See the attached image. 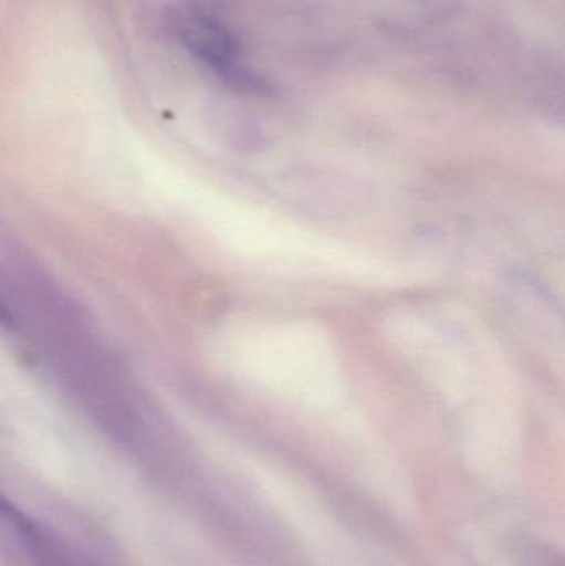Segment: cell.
<instances>
[{
    "label": "cell",
    "mask_w": 565,
    "mask_h": 566,
    "mask_svg": "<svg viewBox=\"0 0 565 566\" xmlns=\"http://www.w3.org/2000/svg\"><path fill=\"white\" fill-rule=\"evenodd\" d=\"M168 27L176 42L199 65L239 92H265V83L242 62L236 33L209 0H185L169 12Z\"/></svg>",
    "instance_id": "1"
},
{
    "label": "cell",
    "mask_w": 565,
    "mask_h": 566,
    "mask_svg": "<svg viewBox=\"0 0 565 566\" xmlns=\"http://www.w3.org/2000/svg\"><path fill=\"white\" fill-rule=\"evenodd\" d=\"M521 560V566H563L559 558L554 557L553 552L543 545H524Z\"/></svg>",
    "instance_id": "2"
},
{
    "label": "cell",
    "mask_w": 565,
    "mask_h": 566,
    "mask_svg": "<svg viewBox=\"0 0 565 566\" xmlns=\"http://www.w3.org/2000/svg\"><path fill=\"white\" fill-rule=\"evenodd\" d=\"M13 323V316L10 315L9 308L0 302V325L10 326Z\"/></svg>",
    "instance_id": "3"
}]
</instances>
